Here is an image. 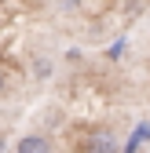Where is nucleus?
<instances>
[{"instance_id": "3", "label": "nucleus", "mask_w": 150, "mask_h": 153, "mask_svg": "<svg viewBox=\"0 0 150 153\" xmlns=\"http://www.w3.org/2000/svg\"><path fill=\"white\" fill-rule=\"evenodd\" d=\"M33 73H37V76H48V73H51V62H48V59H33Z\"/></svg>"}, {"instance_id": "2", "label": "nucleus", "mask_w": 150, "mask_h": 153, "mask_svg": "<svg viewBox=\"0 0 150 153\" xmlns=\"http://www.w3.org/2000/svg\"><path fill=\"white\" fill-rule=\"evenodd\" d=\"M15 153H51V142L44 135H26V139H18Z\"/></svg>"}, {"instance_id": "1", "label": "nucleus", "mask_w": 150, "mask_h": 153, "mask_svg": "<svg viewBox=\"0 0 150 153\" xmlns=\"http://www.w3.org/2000/svg\"><path fill=\"white\" fill-rule=\"evenodd\" d=\"M81 149H84V153H121V149H117V139L110 135V131H92Z\"/></svg>"}, {"instance_id": "4", "label": "nucleus", "mask_w": 150, "mask_h": 153, "mask_svg": "<svg viewBox=\"0 0 150 153\" xmlns=\"http://www.w3.org/2000/svg\"><path fill=\"white\" fill-rule=\"evenodd\" d=\"M0 91H4V73H0Z\"/></svg>"}]
</instances>
